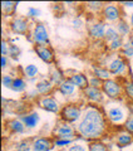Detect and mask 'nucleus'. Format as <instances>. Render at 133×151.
<instances>
[{"label": "nucleus", "mask_w": 133, "mask_h": 151, "mask_svg": "<svg viewBox=\"0 0 133 151\" xmlns=\"http://www.w3.org/2000/svg\"><path fill=\"white\" fill-rule=\"evenodd\" d=\"M75 129L78 136L87 141H97L102 139L108 129V121L103 108L92 105L85 106Z\"/></svg>", "instance_id": "f257e3e1"}, {"label": "nucleus", "mask_w": 133, "mask_h": 151, "mask_svg": "<svg viewBox=\"0 0 133 151\" xmlns=\"http://www.w3.org/2000/svg\"><path fill=\"white\" fill-rule=\"evenodd\" d=\"M103 112L107 117V121L112 126H123L131 115V111L127 106L118 101H109L104 103Z\"/></svg>", "instance_id": "f03ea898"}, {"label": "nucleus", "mask_w": 133, "mask_h": 151, "mask_svg": "<svg viewBox=\"0 0 133 151\" xmlns=\"http://www.w3.org/2000/svg\"><path fill=\"white\" fill-rule=\"evenodd\" d=\"M84 107L78 102H68L63 105L61 110L59 112V120L68 124H78L80 117L83 115Z\"/></svg>", "instance_id": "7ed1b4c3"}, {"label": "nucleus", "mask_w": 133, "mask_h": 151, "mask_svg": "<svg viewBox=\"0 0 133 151\" xmlns=\"http://www.w3.org/2000/svg\"><path fill=\"white\" fill-rule=\"evenodd\" d=\"M107 68L111 72L112 77L116 78H123V79H128V73H129V63L126 58H123L121 54L114 55L113 58L107 63Z\"/></svg>", "instance_id": "20e7f679"}, {"label": "nucleus", "mask_w": 133, "mask_h": 151, "mask_svg": "<svg viewBox=\"0 0 133 151\" xmlns=\"http://www.w3.org/2000/svg\"><path fill=\"white\" fill-rule=\"evenodd\" d=\"M102 91L109 101H119L124 96V88L119 78H111L104 81L102 84Z\"/></svg>", "instance_id": "39448f33"}, {"label": "nucleus", "mask_w": 133, "mask_h": 151, "mask_svg": "<svg viewBox=\"0 0 133 151\" xmlns=\"http://www.w3.org/2000/svg\"><path fill=\"white\" fill-rule=\"evenodd\" d=\"M28 35H29V40L34 43V45H50L49 32L44 23H34L30 34Z\"/></svg>", "instance_id": "423d86ee"}, {"label": "nucleus", "mask_w": 133, "mask_h": 151, "mask_svg": "<svg viewBox=\"0 0 133 151\" xmlns=\"http://www.w3.org/2000/svg\"><path fill=\"white\" fill-rule=\"evenodd\" d=\"M101 15H102V20H104L106 23H109V24H117L118 22L124 18L119 3L118 4L117 3H107L103 8Z\"/></svg>", "instance_id": "0eeeda50"}, {"label": "nucleus", "mask_w": 133, "mask_h": 151, "mask_svg": "<svg viewBox=\"0 0 133 151\" xmlns=\"http://www.w3.org/2000/svg\"><path fill=\"white\" fill-rule=\"evenodd\" d=\"M8 24H9V29L14 34H19V35L30 34L31 28H33L30 24V19H28L26 17H21V15H15L10 18Z\"/></svg>", "instance_id": "6e6552de"}, {"label": "nucleus", "mask_w": 133, "mask_h": 151, "mask_svg": "<svg viewBox=\"0 0 133 151\" xmlns=\"http://www.w3.org/2000/svg\"><path fill=\"white\" fill-rule=\"evenodd\" d=\"M51 134H53L54 139H65V140H74L75 141L78 132H77V129H75L72 124L63 122L59 120V122H56V125L54 126Z\"/></svg>", "instance_id": "1a4fd4ad"}, {"label": "nucleus", "mask_w": 133, "mask_h": 151, "mask_svg": "<svg viewBox=\"0 0 133 151\" xmlns=\"http://www.w3.org/2000/svg\"><path fill=\"white\" fill-rule=\"evenodd\" d=\"M36 102H38V106H39L40 108H43L44 111L50 112V113H55V115H59L61 107H63L56 98L51 97V96L40 97Z\"/></svg>", "instance_id": "9d476101"}, {"label": "nucleus", "mask_w": 133, "mask_h": 151, "mask_svg": "<svg viewBox=\"0 0 133 151\" xmlns=\"http://www.w3.org/2000/svg\"><path fill=\"white\" fill-rule=\"evenodd\" d=\"M82 94L85 100L93 103V105H102V103H104V100H106V96H104L102 88L88 86L82 91Z\"/></svg>", "instance_id": "9b49d317"}, {"label": "nucleus", "mask_w": 133, "mask_h": 151, "mask_svg": "<svg viewBox=\"0 0 133 151\" xmlns=\"http://www.w3.org/2000/svg\"><path fill=\"white\" fill-rule=\"evenodd\" d=\"M106 29H107V23L104 20H97V22H94L93 24L89 25L88 34L94 40H104Z\"/></svg>", "instance_id": "f8f14e48"}, {"label": "nucleus", "mask_w": 133, "mask_h": 151, "mask_svg": "<svg viewBox=\"0 0 133 151\" xmlns=\"http://www.w3.org/2000/svg\"><path fill=\"white\" fill-rule=\"evenodd\" d=\"M34 52L38 55V58L43 60L46 64H54L55 63V55L53 49L49 45H34Z\"/></svg>", "instance_id": "ddd939ff"}, {"label": "nucleus", "mask_w": 133, "mask_h": 151, "mask_svg": "<svg viewBox=\"0 0 133 151\" xmlns=\"http://www.w3.org/2000/svg\"><path fill=\"white\" fill-rule=\"evenodd\" d=\"M54 147V139L40 136L31 141V151H50Z\"/></svg>", "instance_id": "4468645a"}, {"label": "nucleus", "mask_w": 133, "mask_h": 151, "mask_svg": "<svg viewBox=\"0 0 133 151\" xmlns=\"http://www.w3.org/2000/svg\"><path fill=\"white\" fill-rule=\"evenodd\" d=\"M19 119H20L23 124L25 125L26 130L36 129L38 125H39V122H40V116H39V113L35 112V111L23 113V115L19 116Z\"/></svg>", "instance_id": "2eb2a0df"}, {"label": "nucleus", "mask_w": 133, "mask_h": 151, "mask_svg": "<svg viewBox=\"0 0 133 151\" xmlns=\"http://www.w3.org/2000/svg\"><path fill=\"white\" fill-rule=\"evenodd\" d=\"M66 78L80 91H83L84 88H87L89 86V77H87L82 72H73L70 74H66Z\"/></svg>", "instance_id": "dca6fc26"}, {"label": "nucleus", "mask_w": 133, "mask_h": 151, "mask_svg": "<svg viewBox=\"0 0 133 151\" xmlns=\"http://www.w3.org/2000/svg\"><path fill=\"white\" fill-rule=\"evenodd\" d=\"M54 84L51 83L49 79L46 78H43V79H39L36 83H35V89L39 96L44 97V96H50V93L54 91Z\"/></svg>", "instance_id": "f3484780"}, {"label": "nucleus", "mask_w": 133, "mask_h": 151, "mask_svg": "<svg viewBox=\"0 0 133 151\" xmlns=\"http://www.w3.org/2000/svg\"><path fill=\"white\" fill-rule=\"evenodd\" d=\"M5 127L14 135H21L24 134L26 127L25 125L21 122L20 119H10L5 121Z\"/></svg>", "instance_id": "a211bd4d"}, {"label": "nucleus", "mask_w": 133, "mask_h": 151, "mask_svg": "<svg viewBox=\"0 0 133 151\" xmlns=\"http://www.w3.org/2000/svg\"><path fill=\"white\" fill-rule=\"evenodd\" d=\"M114 141H116V145H118V147L121 149L128 147V146H131L133 144V135L127 132L126 130H122L116 134Z\"/></svg>", "instance_id": "6ab92c4d"}, {"label": "nucleus", "mask_w": 133, "mask_h": 151, "mask_svg": "<svg viewBox=\"0 0 133 151\" xmlns=\"http://www.w3.org/2000/svg\"><path fill=\"white\" fill-rule=\"evenodd\" d=\"M56 89H58V92H59V93H60L63 97H65V98H69V97L74 96L78 88L75 87L74 84H73L72 82H70L68 78H66L65 81L60 84V86L56 87Z\"/></svg>", "instance_id": "aec40b11"}, {"label": "nucleus", "mask_w": 133, "mask_h": 151, "mask_svg": "<svg viewBox=\"0 0 133 151\" xmlns=\"http://www.w3.org/2000/svg\"><path fill=\"white\" fill-rule=\"evenodd\" d=\"M65 79H66V77H65V73L63 72V70L59 69L58 67H56V65L51 68L50 73H49V81L53 83L55 87L60 86V84L63 83Z\"/></svg>", "instance_id": "412c9836"}, {"label": "nucleus", "mask_w": 133, "mask_h": 151, "mask_svg": "<svg viewBox=\"0 0 133 151\" xmlns=\"http://www.w3.org/2000/svg\"><path fill=\"white\" fill-rule=\"evenodd\" d=\"M114 27H116V29L118 32V34H119L122 38H129V35L132 34V32H133L131 24L126 20L124 18H123L122 20L118 22Z\"/></svg>", "instance_id": "4be33fe9"}, {"label": "nucleus", "mask_w": 133, "mask_h": 151, "mask_svg": "<svg viewBox=\"0 0 133 151\" xmlns=\"http://www.w3.org/2000/svg\"><path fill=\"white\" fill-rule=\"evenodd\" d=\"M92 76L99 78L103 82L107 81V79L113 78L111 72L108 70V68L107 67H102V65H93V67H92Z\"/></svg>", "instance_id": "5701e85b"}, {"label": "nucleus", "mask_w": 133, "mask_h": 151, "mask_svg": "<svg viewBox=\"0 0 133 151\" xmlns=\"http://www.w3.org/2000/svg\"><path fill=\"white\" fill-rule=\"evenodd\" d=\"M23 76H24V78L29 79V81H34V79L38 78V76H39V68H38V65L33 63L26 64L23 68Z\"/></svg>", "instance_id": "b1692460"}, {"label": "nucleus", "mask_w": 133, "mask_h": 151, "mask_svg": "<svg viewBox=\"0 0 133 151\" xmlns=\"http://www.w3.org/2000/svg\"><path fill=\"white\" fill-rule=\"evenodd\" d=\"M18 3L15 1H3L1 3V13L3 17H15V10H16Z\"/></svg>", "instance_id": "393cba45"}, {"label": "nucleus", "mask_w": 133, "mask_h": 151, "mask_svg": "<svg viewBox=\"0 0 133 151\" xmlns=\"http://www.w3.org/2000/svg\"><path fill=\"white\" fill-rule=\"evenodd\" d=\"M26 86H28V83L25 81V78H23V77H15V78H14L11 89H13L14 92H16V93H23V92L26 91Z\"/></svg>", "instance_id": "a878e982"}, {"label": "nucleus", "mask_w": 133, "mask_h": 151, "mask_svg": "<svg viewBox=\"0 0 133 151\" xmlns=\"http://www.w3.org/2000/svg\"><path fill=\"white\" fill-rule=\"evenodd\" d=\"M121 35L118 34V32L116 29V27L114 25H112V24H109L107 25V29H106V37H104V42L108 44V43H111V42H113L114 39H117V38H119Z\"/></svg>", "instance_id": "bb28decb"}, {"label": "nucleus", "mask_w": 133, "mask_h": 151, "mask_svg": "<svg viewBox=\"0 0 133 151\" xmlns=\"http://www.w3.org/2000/svg\"><path fill=\"white\" fill-rule=\"evenodd\" d=\"M104 5H106V3H102V1H88L85 3V9L88 12H93V14H97V13L101 14Z\"/></svg>", "instance_id": "cd10ccee"}, {"label": "nucleus", "mask_w": 133, "mask_h": 151, "mask_svg": "<svg viewBox=\"0 0 133 151\" xmlns=\"http://www.w3.org/2000/svg\"><path fill=\"white\" fill-rule=\"evenodd\" d=\"M123 88H124V96L133 102V78L123 81Z\"/></svg>", "instance_id": "c85d7f7f"}, {"label": "nucleus", "mask_w": 133, "mask_h": 151, "mask_svg": "<svg viewBox=\"0 0 133 151\" xmlns=\"http://www.w3.org/2000/svg\"><path fill=\"white\" fill-rule=\"evenodd\" d=\"M119 54L123 57V58H126L127 60L128 59H133V47L131 45V43L128 40L124 42V44H123Z\"/></svg>", "instance_id": "c756f323"}, {"label": "nucleus", "mask_w": 133, "mask_h": 151, "mask_svg": "<svg viewBox=\"0 0 133 151\" xmlns=\"http://www.w3.org/2000/svg\"><path fill=\"white\" fill-rule=\"evenodd\" d=\"M88 151H109L108 150V146L106 144H103L102 141H91V142L88 144Z\"/></svg>", "instance_id": "7c9ffc66"}, {"label": "nucleus", "mask_w": 133, "mask_h": 151, "mask_svg": "<svg viewBox=\"0 0 133 151\" xmlns=\"http://www.w3.org/2000/svg\"><path fill=\"white\" fill-rule=\"evenodd\" d=\"M123 44H124V38H117V39H114L113 42H111V43H108V49L111 52H121Z\"/></svg>", "instance_id": "2f4dec72"}, {"label": "nucleus", "mask_w": 133, "mask_h": 151, "mask_svg": "<svg viewBox=\"0 0 133 151\" xmlns=\"http://www.w3.org/2000/svg\"><path fill=\"white\" fill-rule=\"evenodd\" d=\"M14 151H31V142L29 140H21L14 145Z\"/></svg>", "instance_id": "473e14b6"}, {"label": "nucleus", "mask_w": 133, "mask_h": 151, "mask_svg": "<svg viewBox=\"0 0 133 151\" xmlns=\"http://www.w3.org/2000/svg\"><path fill=\"white\" fill-rule=\"evenodd\" d=\"M74 144V140H65V139H54V147L68 149L70 145Z\"/></svg>", "instance_id": "72a5a7b5"}, {"label": "nucleus", "mask_w": 133, "mask_h": 151, "mask_svg": "<svg viewBox=\"0 0 133 151\" xmlns=\"http://www.w3.org/2000/svg\"><path fill=\"white\" fill-rule=\"evenodd\" d=\"M14 78H15V77H13V76L8 74V73H6V74H3V76H1V84H3V87L10 88V89H11Z\"/></svg>", "instance_id": "f704fd0d"}, {"label": "nucleus", "mask_w": 133, "mask_h": 151, "mask_svg": "<svg viewBox=\"0 0 133 151\" xmlns=\"http://www.w3.org/2000/svg\"><path fill=\"white\" fill-rule=\"evenodd\" d=\"M40 14H41V12L38 8L29 6V8H28V10H26V15L25 17L28 19H36V18L40 17Z\"/></svg>", "instance_id": "c9c22d12"}, {"label": "nucleus", "mask_w": 133, "mask_h": 151, "mask_svg": "<svg viewBox=\"0 0 133 151\" xmlns=\"http://www.w3.org/2000/svg\"><path fill=\"white\" fill-rule=\"evenodd\" d=\"M19 55H20V48H19V45L11 43L10 44V50H9V58L16 60Z\"/></svg>", "instance_id": "e433bc0d"}, {"label": "nucleus", "mask_w": 133, "mask_h": 151, "mask_svg": "<svg viewBox=\"0 0 133 151\" xmlns=\"http://www.w3.org/2000/svg\"><path fill=\"white\" fill-rule=\"evenodd\" d=\"M123 130H126L127 132H129V134L133 135V112H131L129 117H128L127 121L124 122V125H123Z\"/></svg>", "instance_id": "4c0bfd02"}, {"label": "nucleus", "mask_w": 133, "mask_h": 151, "mask_svg": "<svg viewBox=\"0 0 133 151\" xmlns=\"http://www.w3.org/2000/svg\"><path fill=\"white\" fill-rule=\"evenodd\" d=\"M66 151H88V147H85V145L83 144H78V142H74L73 145H70Z\"/></svg>", "instance_id": "58836bf2"}, {"label": "nucleus", "mask_w": 133, "mask_h": 151, "mask_svg": "<svg viewBox=\"0 0 133 151\" xmlns=\"http://www.w3.org/2000/svg\"><path fill=\"white\" fill-rule=\"evenodd\" d=\"M9 50H10V43L3 38V40H1V55L9 57Z\"/></svg>", "instance_id": "ea45409f"}, {"label": "nucleus", "mask_w": 133, "mask_h": 151, "mask_svg": "<svg viewBox=\"0 0 133 151\" xmlns=\"http://www.w3.org/2000/svg\"><path fill=\"white\" fill-rule=\"evenodd\" d=\"M102 84H103V81H101L99 78L94 77V76H92V77H89V86H91V87L102 88Z\"/></svg>", "instance_id": "a19ab883"}, {"label": "nucleus", "mask_w": 133, "mask_h": 151, "mask_svg": "<svg viewBox=\"0 0 133 151\" xmlns=\"http://www.w3.org/2000/svg\"><path fill=\"white\" fill-rule=\"evenodd\" d=\"M72 27L74 28V29L79 30V29H82L83 28V23H82V20H80L79 18H74L72 20Z\"/></svg>", "instance_id": "79ce46f5"}, {"label": "nucleus", "mask_w": 133, "mask_h": 151, "mask_svg": "<svg viewBox=\"0 0 133 151\" xmlns=\"http://www.w3.org/2000/svg\"><path fill=\"white\" fill-rule=\"evenodd\" d=\"M9 67V57H4L1 55V69H6Z\"/></svg>", "instance_id": "37998d69"}, {"label": "nucleus", "mask_w": 133, "mask_h": 151, "mask_svg": "<svg viewBox=\"0 0 133 151\" xmlns=\"http://www.w3.org/2000/svg\"><path fill=\"white\" fill-rule=\"evenodd\" d=\"M119 4L121 6H124V8H133V1H123Z\"/></svg>", "instance_id": "c03bdc74"}, {"label": "nucleus", "mask_w": 133, "mask_h": 151, "mask_svg": "<svg viewBox=\"0 0 133 151\" xmlns=\"http://www.w3.org/2000/svg\"><path fill=\"white\" fill-rule=\"evenodd\" d=\"M128 42L131 43V45L133 47V32H132V34L129 35V38H128Z\"/></svg>", "instance_id": "a18cd8bd"}, {"label": "nucleus", "mask_w": 133, "mask_h": 151, "mask_svg": "<svg viewBox=\"0 0 133 151\" xmlns=\"http://www.w3.org/2000/svg\"><path fill=\"white\" fill-rule=\"evenodd\" d=\"M129 24H131V27H132V29H133V13L129 15Z\"/></svg>", "instance_id": "49530a36"}, {"label": "nucleus", "mask_w": 133, "mask_h": 151, "mask_svg": "<svg viewBox=\"0 0 133 151\" xmlns=\"http://www.w3.org/2000/svg\"><path fill=\"white\" fill-rule=\"evenodd\" d=\"M132 63H133V59H132Z\"/></svg>", "instance_id": "de8ad7c7"}, {"label": "nucleus", "mask_w": 133, "mask_h": 151, "mask_svg": "<svg viewBox=\"0 0 133 151\" xmlns=\"http://www.w3.org/2000/svg\"><path fill=\"white\" fill-rule=\"evenodd\" d=\"M61 151H64V150H61ZM65 151H66V150H65Z\"/></svg>", "instance_id": "09e8293b"}]
</instances>
